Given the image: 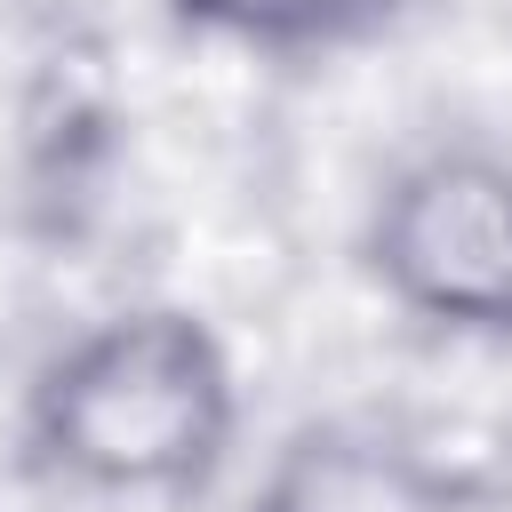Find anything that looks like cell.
<instances>
[{"mask_svg": "<svg viewBox=\"0 0 512 512\" xmlns=\"http://www.w3.org/2000/svg\"><path fill=\"white\" fill-rule=\"evenodd\" d=\"M232 360L192 312H120L48 360L32 392V448L64 480L184 496L224 464Z\"/></svg>", "mask_w": 512, "mask_h": 512, "instance_id": "obj_1", "label": "cell"}, {"mask_svg": "<svg viewBox=\"0 0 512 512\" xmlns=\"http://www.w3.org/2000/svg\"><path fill=\"white\" fill-rule=\"evenodd\" d=\"M368 256L400 312L456 336H512V160L432 152L400 168Z\"/></svg>", "mask_w": 512, "mask_h": 512, "instance_id": "obj_2", "label": "cell"}, {"mask_svg": "<svg viewBox=\"0 0 512 512\" xmlns=\"http://www.w3.org/2000/svg\"><path fill=\"white\" fill-rule=\"evenodd\" d=\"M456 504L464 480L408 432H376V424L296 432L256 488V512H456Z\"/></svg>", "mask_w": 512, "mask_h": 512, "instance_id": "obj_3", "label": "cell"}, {"mask_svg": "<svg viewBox=\"0 0 512 512\" xmlns=\"http://www.w3.org/2000/svg\"><path fill=\"white\" fill-rule=\"evenodd\" d=\"M184 24L224 32V40H256V48H312V40H344L352 24L376 16V0H168Z\"/></svg>", "mask_w": 512, "mask_h": 512, "instance_id": "obj_4", "label": "cell"}]
</instances>
